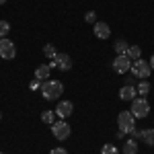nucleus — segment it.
I'll return each instance as SVG.
<instances>
[{
  "label": "nucleus",
  "mask_w": 154,
  "mask_h": 154,
  "mask_svg": "<svg viewBox=\"0 0 154 154\" xmlns=\"http://www.w3.org/2000/svg\"><path fill=\"white\" fill-rule=\"evenodd\" d=\"M17 56V48L8 37H2L0 39V58L2 60H12Z\"/></svg>",
  "instance_id": "obj_7"
},
{
  "label": "nucleus",
  "mask_w": 154,
  "mask_h": 154,
  "mask_svg": "<svg viewBox=\"0 0 154 154\" xmlns=\"http://www.w3.org/2000/svg\"><path fill=\"white\" fill-rule=\"evenodd\" d=\"M41 121H43V123H48V125H51V123L56 121V111H51V109H45V111L41 113Z\"/></svg>",
  "instance_id": "obj_16"
},
{
  "label": "nucleus",
  "mask_w": 154,
  "mask_h": 154,
  "mask_svg": "<svg viewBox=\"0 0 154 154\" xmlns=\"http://www.w3.org/2000/svg\"><path fill=\"white\" fill-rule=\"evenodd\" d=\"M121 150H123V154H138V140H134V138L125 140Z\"/></svg>",
  "instance_id": "obj_13"
},
{
  "label": "nucleus",
  "mask_w": 154,
  "mask_h": 154,
  "mask_svg": "<svg viewBox=\"0 0 154 154\" xmlns=\"http://www.w3.org/2000/svg\"><path fill=\"white\" fill-rule=\"evenodd\" d=\"M70 125L66 123V119H60V121H54L51 123V134H54V138L60 140V142H64V140H68L70 138Z\"/></svg>",
  "instance_id": "obj_4"
},
{
  "label": "nucleus",
  "mask_w": 154,
  "mask_h": 154,
  "mask_svg": "<svg viewBox=\"0 0 154 154\" xmlns=\"http://www.w3.org/2000/svg\"><path fill=\"white\" fill-rule=\"evenodd\" d=\"M72 111H74V105H72V101H60L58 107H56V115H58L60 119L70 117Z\"/></svg>",
  "instance_id": "obj_9"
},
{
  "label": "nucleus",
  "mask_w": 154,
  "mask_h": 154,
  "mask_svg": "<svg viewBox=\"0 0 154 154\" xmlns=\"http://www.w3.org/2000/svg\"><path fill=\"white\" fill-rule=\"evenodd\" d=\"M136 97H138V88L131 86V84H123V86L119 88V99H121V101H130L131 103Z\"/></svg>",
  "instance_id": "obj_10"
},
{
  "label": "nucleus",
  "mask_w": 154,
  "mask_h": 154,
  "mask_svg": "<svg viewBox=\"0 0 154 154\" xmlns=\"http://www.w3.org/2000/svg\"><path fill=\"white\" fill-rule=\"evenodd\" d=\"M128 58H130L131 62L140 60V58H142V49L138 48V45H130V49H128Z\"/></svg>",
  "instance_id": "obj_17"
},
{
  "label": "nucleus",
  "mask_w": 154,
  "mask_h": 154,
  "mask_svg": "<svg viewBox=\"0 0 154 154\" xmlns=\"http://www.w3.org/2000/svg\"><path fill=\"white\" fill-rule=\"evenodd\" d=\"M39 91H41V97L45 101H56V99H60L64 95V84L60 80H45Z\"/></svg>",
  "instance_id": "obj_1"
},
{
  "label": "nucleus",
  "mask_w": 154,
  "mask_h": 154,
  "mask_svg": "<svg viewBox=\"0 0 154 154\" xmlns=\"http://www.w3.org/2000/svg\"><path fill=\"white\" fill-rule=\"evenodd\" d=\"M0 4H6V0H0Z\"/></svg>",
  "instance_id": "obj_28"
},
{
  "label": "nucleus",
  "mask_w": 154,
  "mask_h": 154,
  "mask_svg": "<svg viewBox=\"0 0 154 154\" xmlns=\"http://www.w3.org/2000/svg\"><path fill=\"white\" fill-rule=\"evenodd\" d=\"M49 68H58L62 72H68V70H72V58L68 54H58L56 58L49 62Z\"/></svg>",
  "instance_id": "obj_6"
},
{
  "label": "nucleus",
  "mask_w": 154,
  "mask_h": 154,
  "mask_svg": "<svg viewBox=\"0 0 154 154\" xmlns=\"http://www.w3.org/2000/svg\"><path fill=\"white\" fill-rule=\"evenodd\" d=\"M117 125L123 134H130V131L136 128V117H134V113H131V111H121L117 115Z\"/></svg>",
  "instance_id": "obj_5"
},
{
  "label": "nucleus",
  "mask_w": 154,
  "mask_h": 154,
  "mask_svg": "<svg viewBox=\"0 0 154 154\" xmlns=\"http://www.w3.org/2000/svg\"><path fill=\"white\" fill-rule=\"evenodd\" d=\"M95 35L99 37V39H109V35H111V27H109L105 21H97L95 23Z\"/></svg>",
  "instance_id": "obj_11"
},
{
  "label": "nucleus",
  "mask_w": 154,
  "mask_h": 154,
  "mask_svg": "<svg viewBox=\"0 0 154 154\" xmlns=\"http://www.w3.org/2000/svg\"><path fill=\"white\" fill-rule=\"evenodd\" d=\"M134 82H136V76H128V78H125V84H131V86H134Z\"/></svg>",
  "instance_id": "obj_26"
},
{
  "label": "nucleus",
  "mask_w": 154,
  "mask_h": 154,
  "mask_svg": "<svg viewBox=\"0 0 154 154\" xmlns=\"http://www.w3.org/2000/svg\"><path fill=\"white\" fill-rule=\"evenodd\" d=\"M131 76H136V78H142V80H146L150 74H152V68H150V62H146V60H136V62H131Z\"/></svg>",
  "instance_id": "obj_3"
},
{
  "label": "nucleus",
  "mask_w": 154,
  "mask_h": 154,
  "mask_svg": "<svg viewBox=\"0 0 154 154\" xmlns=\"http://www.w3.org/2000/svg\"><path fill=\"white\" fill-rule=\"evenodd\" d=\"M49 74H51L49 64H41V66H37V68H35V78H37V80H41V82L49 80Z\"/></svg>",
  "instance_id": "obj_12"
},
{
  "label": "nucleus",
  "mask_w": 154,
  "mask_h": 154,
  "mask_svg": "<svg viewBox=\"0 0 154 154\" xmlns=\"http://www.w3.org/2000/svg\"><path fill=\"white\" fill-rule=\"evenodd\" d=\"M144 144H148V146H154V128H148V130H142V138Z\"/></svg>",
  "instance_id": "obj_15"
},
{
  "label": "nucleus",
  "mask_w": 154,
  "mask_h": 154,
  "mask_svg": "<svg viewBox=\"0 0 154 154\" xmlns=\"http://www.w3.org/2000/svg\"><path fill=\"white\" fill-rule=\"evenodd\" d=\"M130 136L134 138V140H140V138H142V131H140V130H136V128H134V130L130 131Z\"/></svg>",
  "instance_id": "obj_24"
},
{
  "label": "nucleus",
  "mask_w": 154,
  "mask_h": 154,
  "mask_svg": "<svg viewBox=\"0 0 154 154\" xmlns=\"http://www.w3.org/2000/svg\"><path fill=\"white\" fill-rule=\"evenodd\" d=\"M49 154H68V150H66V148H54Z\"/></svg>",
  "instance_id": "obj_25"
},
{
  "label": "nucleus",
  "mask_w": 154,
  "mask_h": 154,
  "mask_svg": "<svg viewBox=\"0 0 154 154\" xmlns=\"http://www.w3.org/2000/svg\"><path fill=\"white\" fill-rule=\"evenodd\" d=\"M84 21H86V23H93V25H95V23H97V12H95V11H88L86 14H84Z\"/></svg>",
  "instance_id": "obj_22"
},
{
  "label": "nucleus",
  "mask_w": 154,
  "mask_h": 154,
  "mask_svg": "<svg viewBox=\"0 0 154 154\" xmlns=\"http://www.w3.org/2000/svg\"><path fill=\"white\" fill-rule=\"evenodd\" d=\"M8 31H11V25H8V21H0V39L8 35Z\"/></svg>",
  "instance_id": "obj_21"
},
{
  "label": "nucleus",
  "mask_w": 154,
  "mask_h": 154,
  "mask_svg": "<svg viewBox=\"0 0 154 154\" xmlns=\"http://www.w3.org/2000/svg\"><path fill=\"white\" fill-rule=\"evenodd\" d=\"M136 88H138V95L146 97V95H148V93H150V88H152V86H150V82H148V80H140Z\"/></svg>",
  "instance_id": "obj_18"
},
{
  "label": "nucleus",
  "mask_w": 154,
  "mask_h": 154,
  "mask_svg": "<svg viewBox=\"0 0 154 154\" xmlns=\"http://www.w3.org/2000/svg\"><path fill=\"white\" fill-rule=\"evenodd\" d=\"M41 80H37V78H33V80H31V82H29V88H31V91H39V88H41Z\"/></svg>",
  "instance_id": "obj_23"
},
{
  "label": "nucleus",
  "mask_w": 154,
  "mask_h": 154,
  "mask_svg": "<svg viewBox=\"0 0 154 154\" xmlns=\"http://www.w3.org/2000/svg\"><path fill=\"white\" fill-rule=\"evenodd\" d=\"M0 154H2V152H0Z\"/></svg>",
  "instance_id": "obj_29"
},
{
  "label": "nucleus",
  "mask_w": 154,
  "mask_h": 154,
  "mask_svg": "<svg viewBox=\"0 0 154 154\" xmlns=\"http://www.w3.org/2000/svg\"><path fill=\"white\" fill-rule=\"evenodd\" d=\"M130 111L134 113L136 119H144V117H148V113H150V103L146 101V97H136L131 101Z\"/></svg>",
  "instance_id": "obj_2"
},
{
  "label": "nucleus",
  "mask_w": 154,
  "mask_h": 154,
  "mask_svg": "<svg viewBox=\"0 0 154 154\" xmlns=\"http://www.w3.org/2000/svg\"><path fill=\"white\" fill-rule=\"evenodd\" d=\"M113 48H115V54H117V56H123V54H128V49H130V43H128L125 39H117Z\"/></svg>",
  "instance_id": "obj_14"
},
{
  "label": "nucleus",
  "mask_w": 154,
  "mask_h": 154,
  "mask_svg": "<svg viewBox=\"0 0 154 154\" xmlns=\"http://www.w3.org/2000/svg\"><path fill=\"white\" fill-rule=\"evenodd\" d=\"M148 62H150V68H152V72H154V54L150 56V60H148Z\"/></svg>",
  "instance_id": "obj_27"
},
{
  "label": "nucleus",
  "mask_w": 154,
  "mask_h": 154,
  "mask_svg": "<svg viewBox=\"0 0 154 154\" xmlns=\"http://www.w3.org/2000/svg\"><path fill=\"white\" fill-rule=\"evenodd\" d=\"M101 154H119V150H117L115 144H105V146L101 148Z\"/></svg>",
  "instance_id": "obj_20"
},
{
  "label": "nucleus",
  "mask_w": 154,
  "mask_h": 154,
  "mask_svg": "<svg viewBox=\"0 0 154 154\" xmlns=\"http://www.w3.org/2000/svg\"><path fill=\"white\" fill-rule=\"evenodd\" d=\"M130 68H131V60L128 58V54L115 56V60H113V70L117 72V74H125V72H130Z\"/></svg>",
  "instance_id": "obj_8"
},
{
  "label": "nucleus",
  "mask_w": 154,
  "mask_h": 154,
  "mask_svg": "<svg viewBox=\"0 0 154 154\" xmlns=\"http://www.w3.org/2000/svg\"><path fill=\"white\" fill-rule=\"evenodd\" d=\"M43 56H45V58H49V60H54L56 56H58V49H56V45H54V43H48V45L43 48Z\"/></svg>",
  "instance_id": "obj_19"
}]
</instances>
